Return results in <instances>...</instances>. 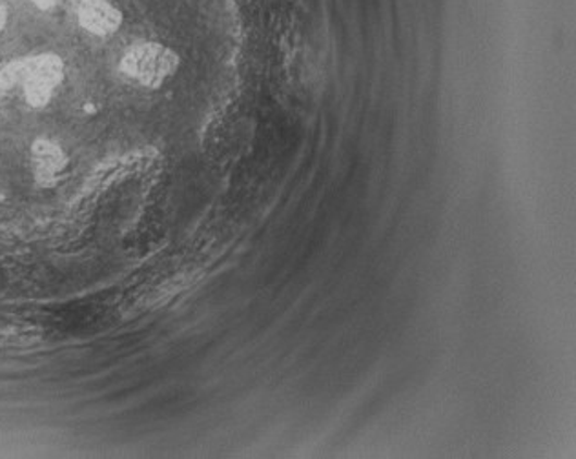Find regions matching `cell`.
<instances>
[{"mask_svg": "<svg viewBox=\"0 0 576 459\" xmlns=\"http://www.w3.org/2000/svg\"><path fill=\"white\" fill-rule=\"evenodd\" d=\"M7 23H8L7 7H4V4H0V32L4 29V26H7Z\"/></svg>", "mask_w": 576, "mask_h": 459, "instance_id": "3957f363", "label": "cell"}, {"mask_svg": "<svg viewBox=\"0 0 576 459\" xmlns=\"http://www.w3.org/2000/svg\"><path fill=\"white\" fill-rule=\"evenodd\" d=\"M78 24L97 35V37H107L118 32L121 26V12L118 8L112 7L107 0H83L77 8Z\"/></svg>", "mask_w": 576, "mask_h": 459, "instance_id": "7a4b0ae2", "label": "cell"}, {"mask_svg": "<svg viewBox=\"0 0 576 459\" xmlns=\"http://www.w3.org/2000/svg\"><path fill=\"white\" fill-rule=\"evenodd\" d=\"M119 67L130 79L157 90L174 77L180 67V57L159 42H137L126 50Z\"/></svg>", "mask_w": 576, "mask_h": 459, "instance_id": "6da1fadb", "label": "cell"}]
</instances>
